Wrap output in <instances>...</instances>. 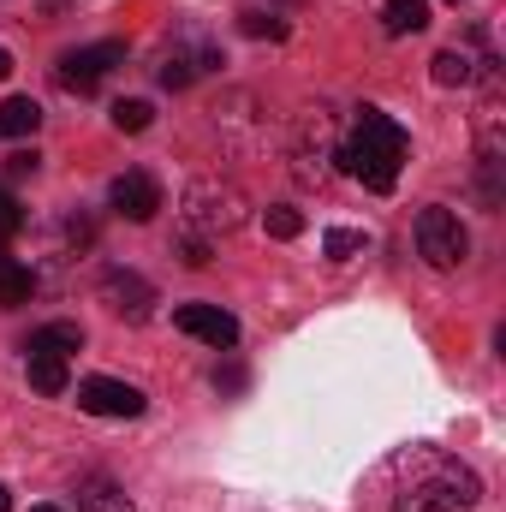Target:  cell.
Instances as JSON below:
<instances>
[{
	"label": "cell",
	"instance_id": "cell-3",
	"mask_svg": "<svg viewBox=\"0 0 506 512\" xmlns=\"http://www.w3.org/2000/svg\"><path fill=\"white\" fill-rule=\"evenodd\" d=\"M245 221V197L221 179H197L185 191V239H203V245H221L233 227Z\"/></svg>",
	"mask_w": 506,
	"mask_h": 512
},
{
	"label": "cell",
	"instance_id": "cell-9",
	"mask_svg": "<svg viewBox=\"0 0 506 512\" xmlns=\"http://www.w3.org/2000/svg\"><path fill=\"white\" fill-rule=\"evenodd\" d=\"M102 304H108L114 316H126V322H143L149 304H155V292H149L143 274H131V268H108V274H102Z\"/></svg>",
	"mask_w": 506,
	"mask_h": 512
},
{
	"label": "cell",
	"instance_id": "cell-16",
	"mask_svg": "<svg viewBox=\"0 0 506 512\" xmlns=\"http://www.w3.org/2000/svg\"><path fill=\"white\" fill-rule=\"evenodd\" d=\"M36 126H42V108L30 96L0 102V137H36Z\"/></svg>",
	"mask_w": 506,
	"mask_h": 512
},
{
	"label": "cell",
	"instance_id": "cell-24",
	"mask_svg": "<svg viewBox=\"0 0 506 512\" xmlns=\"http://www.w3.org/2000/svg\"><path fill=\"white\" fill-rule=\"evenodd\" d=\"M36 161H42V155H36V149H18V155H12V161H6V167H12V179H24V173H36Z\"/></svg>",
	"mask_w": 506,
	"mask_h": 512
},
{
	"label": "cell",
	"instance_id": "cell-10",
	"mask_svg": "<svg viewBox=\"0 0 506 512\" xmlns=\"http://www.w3.org/2000/svg\"><path fill=\"white\" fill-rule=\"evenodd\" d=\"M108 203H114V215H126V221H149V215L161 209V185H155L149 173H120L114 191H108Z\"/></svg>",
	"mask_w": 506,
	"mask_h": 512
},
{
	"label": "cell",
	"instance_id": "cell-14",
	"mask_svg": "<svg viewBox=\"0 0 506 512\" xmlns=\"http://www.w3.org/2000/svg\"><path fill=\"white\" fill-rule=\"evenodd\" d=\"M381 24H387V36H417L429 24V0H387Z\"/></svg>",
	"mask_w": 506,
	"mask_h": 512
},
{
	"label": "cell",
	"instance_id": "cell-26",
	"mask_svg": "<svg viewBox=\"0 0 506 512\" xmlns=\"http://www.w3.org/2000/svg\"><path fill=\"white\" fill-rule=\"evenodd\" d=\"M0 512H12V495H6V483H0Z\"/></svg>",
	"mask_w": 506,
	"mask_h": 512
},
{
	"label": "cell",
	"instance_id": "cell-22",
	"mask_svg": "<svg viewBox=\"0 0 506 512\" xmlns=\"http://www.w3.org/2000/svg\"><path fill=\"white\" fill-rule=\"evenodd\" d=\"M245 36H268V42H286V24L274 12H245Z\"/></svg>",
	"mask_w": 506,
	"mask_h": 512
},
{
	"label": "cell",
	"instance_id": "cell-8",
	"mask_svg": "<svg viewBox=\"0 0 506 512\" xmlns=\"http://www.w3.org/2000/svg\"><path fill=\"white\" fill-rule=\"evenodd\" d=\"M328 161H334V131H328V114H316V120H304V137L292 149V173L304 185H322L328 179Z\"/></svg>",
	"mask_w": 506,
	"mask_h": 512
},
{
	"label": "cell",
	"instance_id": "cell-18",
	"mask_svg": "<svg viewBox=\"0 0 506 512\" xmlns=\"http://www.w3.org/2000/svg\"><path fill=\"white\" fill-rule=\"evenodd\" d=\"M322 251L334 256V262H346V256L370 251V233H364V227H334V233L322 239Z\"/></svg>",
	"mask_w": 506,
	"mask_h": 512
},
{
	"label": "cell",
	"instance_id": "cell-2",
	"mask_svg": "<svg viewBox=\"0 0 506 512\" xmlns=\"http://www.w3.org/2000/svg\"><path fill=\"white\" fill-rule=\"evenodd\" d=\"M405 149H411V137L399 120H387L381 108H364L352 131H346V143L334 149V161L358 179V185H370V191H393L399 185V167H405Z\"/></svg>",
	"mask_w": 506,
	"mask_h": 512
},
{
	"label": "cell",
	"instance_id": "cell-12",
	"mask_svg": "<svg viewBox=\"0 0 506 512\" xmlns=\"http://www.w3.org/2000/svg\"><path fill=\"white\" fill-rule=\"evenodd\" d=\"M24 370H30V387H36L42 399L66 393V358H60V352H24Z\"/></svg>",
	"mask_w": 506,
	"mask_h": 512
},
{
	"label": "cell",
	"instance_id": "cell-6",
	"mask_svg": "<svg viewBox=\"0 0 506 512\" xmlns=\"http://www.w3.org/2000/svg\"><path fill=\"white\" fill-rule=\"evenodd\" d=\"M173 328L191 334V340H203V346H215V352H233L239 346V322L221 304H179L173 310Z\"/></svg>",
	"mask_w": 506,
	"mask_h": 512
},
{
	"label": "cell",
	"instance_id": "cell-5",
	"mask_svg": "<svg viewBox=\"0 0 506 512\" xmlns=\"http://www.w3.org/2000/svg\"><path fill=\"white\" fill-rule=\"evenodd\" d=\"M114 66H126V48L120 42H90V48H72V54H60V66H54V78H60V90H72V96H90Z\"/></svg>",
	"mask_w": 506,
	"mask_h": 512
},
{
	"label": "cell",
	"instance_id": "cell-20",
	"mask_svg": "<svg viewBox=\"0 0 506 512\" xmlns=\"http://www.w3.org/2000/svg\"><path fill=\"white\" fill-rule=\"evenodd\" d=\"M262 227H268V239H298V233H304V215L286 209V203H274V209L262 215Z\"/></svg>",
	"mask_w": 506,
	"mask_h": 512
},
{
	"label": "cell",
	"instance_id": "cell-23",
	"mask_svg": "<svg viewBox=\"0 0 506 512\" xmlns=\"http://www.w3.org/2000/svg\"><path fill=\"white\" fill-rule=\"evenodd\" d=\"M12 233H24V209H18V197L0 185V239H12Z\"/></svg>",
	"mask_w": 506,
	"mask_h": 512
},
{
	"label": "cell",
	"instance_id": "cell-19",
	"mask_svg": "<svg viewBox=\"0 0 506 512\" xmlns=\"http://www.w3.org/2000/svg\"><path fill=\"white\" fill-rule=\"evenodd\" d=\"M435 84H447V90H453V84H471V60H465L459 48H441V54H435Z\"/></svg>",
	"mask_w": 506,
	"mask_h": 512
},
{
	"label": "cell",
	"instance_id": "cell-21",
	"mask_svg": "<svg viewBox=\"0 0 506 512\" xmlns=\"http://www.w3.org/2000/svg\"><path fill=\"white\" fill-rule=\"evenodd\" d=\"M149 120H155L149 102H137V96H131V102H114V126L120 131H149Z\"/></svg>",
	"mask_w": 506,
	"mask_h": 512
},
{
	"label": "cell",
	"instance_id": "cell-4",
	"mask_svg": "<svg viewBox=\"0 0 506 512\" xmlns=\"http://www.w3.org/2000/svg\"><path fill=\"white\" fill-rule=\"evenodd\" d=\"M417 256H423L429 268H459V262L471 256L465 221H459L453 209H423V215H417Z\"/></svg>",
	"mask_w": 506,
	"mask_h": 512
},
{
	"label": "cell",
	"instance_id": "cell-28",
	"mask_svg": "<svg viewBox=\"0 0 506 512\" xmlns=\"http://www.w3.org/2000/svg\"><path fill=\"white\" fill-rule=\"evenodd\" d=\"M453 6H459V0H453Z\"/></svg>",
	"mask_w": 506,
	"mask_h": 512
},
{
	"label": "cell",
	"instance_id": "cell-1",
	"mask_svg": "<svg viewBox=\"0 0 506 512\" xmlns=\"http://www.w3.org/2000/svg\"><path fill=\"white\" fill-rule=\"evenodd\" d=\"M399 465H405V483L393 489V512H459L483 495L477 471L447 459V453H435V447H417Z\"/></svg>",
	"mask_w": 506,
	"mask_h": 512
},
{
	"label": "cell",
	"instance_id": "cell-27",
	"mask_svg": "<svg viewBox=\"0 0 506 512\" xmlns=\"http://www.w3.org/2000/svg\"><path fill=\"white\" fill-rule=\"evenodd\" d=\"M30 512H66V507H54V501H42V507H30Z\"/></svg>",
	"mask_w": 506,
	"mask_h": 512
},
{
	"label": "cell",
	"instance_id": "cell-7",
	"mask_svg": "<svg viewBox=\"0 0 506 512\" xmlns=\"http://www.w3.org/2000/svg\"><path fill=\"white\" fill-rule=\"evenodd\" d=\"M78 405L90 411V417H143V393L131 382H114V376H90V382H78Z\"/></svg>",
	"mask_w": 506,
	"mask_h": 512
},
{
	"label": "cell",
	"instance_id": "cell-11",
	"mask_svg": "<svg viewBox=\"0 0 506 512\" xmlns=\"http://www.w3.org/2000/svg\"><path fill=\"white\" fill-rule=\"evenodd\" d=\"M72 512H131V501L108 483V477H78V489H72Z\"/></svg>",
	"mask_w": 506,
	"mask_h": 512
},
{
	"label": "cell",
	"instance_id": "cell-17",
	"mask_svg": "<svg viewBox=\"0 0 506 512\" xmlns=\"http://www.w3.org/2000/svg\"><path fill=\"white\" fill-rule=\"evenodd\" d=\"M209 60H215V54H167V66H161V90H191L197 72H203Z\"/></svg>",
	"mask_w": 506,
	"mask_h": 512
},
{
	"label": "cell",
	"instance_id": "cell-15",
	"mask_svg": "<svg viewBox=\"0 0 506 512\" xmlns=\"http://www.w3.org/2000/svg\"><path fill=\"white\" fill-rule=\"evenodd\" d=\"M30 292H36V274H30L24 262L0 256V310H18V304H30Z\"/></svg>",
	"mask_w": 506,
	"mask_h": 512
},
{
	"label": "cell",
	"instance_id": "cell-13",
	"mask_svg": "<svg viewBox=\"0 0 506 512\" xmlns=\"http://www.w3.org/2000/svg\"><path fill=\"white\" fill-rule=\"evenodd\" d=\"M24 352H84V328L78 322H48V328H36L30 340H24Z\"/></svg>",
	"mask_w": 506,
	"mask_h": 512
},
{
	"label": "cell",
	"instance_id": "cell-25",
	"mask_svg": "<svg viewBox=\"0 0 506 512\" xmlns=\"http://www.w3.org/2000/svg\"><path fill=\"white\" fill-rule=\"evenodd\" d=\"M6 72H12V54H6V48H0V78H6Z\"/></svg>",
	"mask_w": 506,
	"mask_h": 512
}]
</instances>
